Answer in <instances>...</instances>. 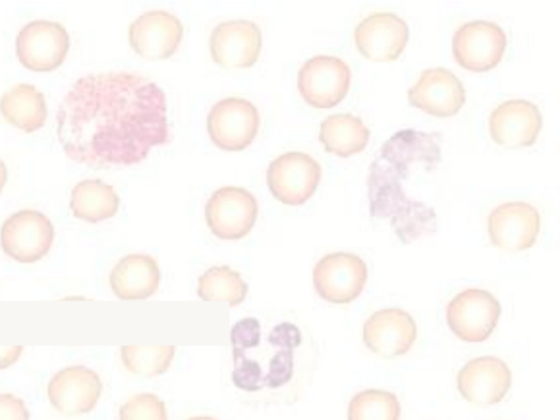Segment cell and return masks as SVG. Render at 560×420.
Returning a JSON list of instances; mask_svg holds the SVG:
<instances>
[{
  "label": "cell",
  "instance_id": "obj_1",
  "mask_svg": "<svg viewBox=\"0 0 560 420\" xmlns=\"http://www.w3.org/2000/svg\"><path fill=\"white\" fill-rule=\"evenodd\" d=\"M57 137L71 160L93 167L128 166L171 141L163 90L133 71L78 78L58 106Z\"/></svg>",
  "mask_w": 560,
  "mask_h": 420
},
{
  "label": "cell",
  "instance_id": "obj_2",
  "mask_svg": "<svg viewBox=\"0 0 560 420\" xmlns=\"http://www.w3.org/2000/svg\"><path fill=\"white\" fill-rule=\"evenodd\" d=\"M440 162V133L402 129L382 144L371 163L370 214L388 220L404 244L436 232L434 209L411 199L408 184L422 182L420 175L435 171Z\"/></svg>",
  "mask_w": 560,
  "mask_h": 420
},
{
  "label": "cell",
  "instance_id": "obj_3",
  "mask_svg": "<svg viewBox=\"0 0 560 420\" xmlns=\"http://www.w3.org/2000/svg\"><path fill=\"white\" fill-rule=\"evenodd\" d=\"M232 382L247 393L279 389L293 377L295 354L302 345L300 328L288 320L267 326L255 317L237 320L230 331Z\"/></svg>",
  "mask_w": 560,
  "mask_h": 420
},
{
  "label": "cell",
  "instance_id": "obj_4",
  "mask_svg": "<svg viewBox=\"0 0 560 420\" xmlns=\"http://www.w3.org/2000/svg\"><path fill=\"white\" fill-rule=\"evenodd\" d=\"M258 214L256 197L246 188L226 185L214 190L205 206V218L211 233L220 240L246 236Z\"/></svg>",
  "mask_w": 560,
  "mask_h": 420
},
{
  "label": "cell",
  "instance_id": "obj_5",
  "mask_svg": "<svg viewBox=\"0 0 560 420\" xmlns=\"http://www.w3.org/2000/svg\"><path fill=\"white\" fill-rule=\"evenodd\" d=\"M54 236L55 229L47 215L34 209H21L4 220L0 244L13 260L34 264L48 254Z\"/></svg>",
  "mask_w": 560,
  "mask_h": 420
},
{
  "label": "cell",
  "instance_id": "obj_6",
  "mask_svg": "<svg viewBox=\"0 0 560 420\" xmlns=\"http://www.w3.org/2000/svg\"><path fill=\"white\" fill-rule=\"evenodd\" d=\"M320 178L319 163L301 151L278 155L269 163L266 174L272 196L289 206L306 202L315 192Z\"/></svg>",
  "mask_w": 560,
  "mask_h": 420
},
{
  "label": "cell",
  "instance_id": "obj_7",
  "mask_svg": "<svg viewBox=\"0 0 560 420\" xmlns=\"http://www.w3.org/2000/svg\"><path fill=\"white\" fill-rule=\"evenodd\" d=\"M260 124L257 107L247 98L228 96L214 103L207 116L212 142L226 151H240L255 139Z\"/></svg>",
  "mask_w": 560,
  "mask_h": 420
},
{
  "label": "cell",
  "instance_id": "obj_8",
  "mask_svg": "<svg viewBox=\"0 0 560 420\" xmlns=\"http://www.w3.org/2000/svg\"><path fill=\"white\" fill-rule=\"evenodd\" d=\"M368 280L364 260L348 252L323 256L313 269V285L323 300L334 304H348L362 293Z\"/></svg>",
  "mask_w": 560,
  "mask_h": 420
},
{
  "label": "cell",
  "instance_id": "obj_9",
  "mask_svg": "<svg viewBox=\"0 0 560 420\" xmlns=\"http://www.w3.org/2000/svg\"><path fill=\"white\" fill-rule=\"evenodd\" d=\"M351 82L347 62L336 56L315 55L298 71V89L303 100L316 108H330L343 100Z\"/></svg>",
  "mask_w": 560,
  "mask_h": 420
},
{
  "label": "cell",
  "instance_id": "obj_10",
  "mask_svg": "<svg viewBox=\"0 0 560 420\" xmlns=\"http://www.w3.org/2000/svg\"><path fill=\"white\" fill-rule=\"evenodd\" d=\"M69 47L66 27L51 20H33L23 25L15 37L16 57L32 71L47 72L58 68Z\"/></svg>",
  "mask_w": 560,
  "mask_h": 420
},
{
  "label": "cell",
  "instance_id": "obj_11",
  "mask_svg": "<svg viewBox=\"0 0 560 420\" xmlns=\"http://www.w3.org/2000/svg\"><path fill=\"white\" fill-rule=\"evenodd\" d=\"M501 305L490 292L469 288L446 305L445 317L451 330L466 342L487 340L499 322Z\"/></svg>",
  "mask_w": 560,
  "mask_h": 420
},
{
  "label": "cell",
  "instance_id": "obj_12",
  "mask_svg": "<svg viewBox=\"0 0 560 420\" xmlns=\"http://www.w3.org/2000/svg\"><path fill=\"white\" fill-rule=\"evenodd\" d=\"M506 47V35L502 27L487 20H475L462 24L452 38L455 60L463 68L488 71L502 59Z\"/></svg>",
  "mask_w": 560,
  "mask_h": 420
},
{
  "label": "cell",
  "instance_id": "obj_13",
  "mask_svg": "<svg viewBox=\"0 0 560 420\" xmlns=\"http://www.w3.org/2000/svg\"><path fill=\"white\" fill-rule=\"evenodd\" d=\"M183 35L184 26L179 18L163 9L144 11L128 27L131 48L148 60L171 57L177 50Z\"/></svg>",
  "mask_w": 560,
  "mask_h": 420
},
{
  "label": "cell",
  "instance_id": "obj_14",
  "mask_svg": "<svg viewBox=\"0 0 560 420\" xmlns=\"http://www.w3.org/2000/svg\"><path fill=\"white\" fill-rule=\"evenodd\" d=\"M262 45L258 24L246 19H232L218 23L209 36L212 60L229 69L248 68L260 54Z\"/></svg>",
  "mask_w": 560,
  "mask_h": 420
},
{
  "label": "cell",
  "instance_id": "obj_15",
  "mask_svg": "<svg viewBox=\"0 0 560 420\" xmlns=\"http://www.w3.org/2000/svg\"><path fill=\"white\" fill-rule=\"evenodd\" d=\"M487 230L495 247L505 252L526 250L536 243L540 215L537 208L528 202H503L488 215Z\"/></svg>",
  "mask_w": 560,
  "mask_h": 420
},
{
  "label": "cell",
  "instance_id": "obj_16",
  "mask_svg": "<svg viewBox=\"0 0 560 420\" xmlns=\"http://www.w3.org/2000/svg\"><path fill=\"white\" fill-rule=\"evenodd\" d=\"M102 390L100 375L84 365H70L59 370L47 385V396L51 406L68 417L91 412Z\"/></svg>",
  "mask_w": 560,
  "mask_h": 420
},
{
  "label": "cell",
  "instance_id": "obj_17",
  "mask_svg": "<svg viewBox=\"0 0 560 420\" xmlns=\"http://www.w3.org/2000/svg\"><path fill=\"white\" fill-rule=\"evenodd\" d=\"M457 388L462 397L477 406L500 402L512 384L508 364L492 355L469 360L457 373Z\"/></svg>",
  "mask_w": 560,
  "mask_h": 420
},
{
  "label": "cell",
  "instance_id": "obj_18",
  "mask_svg": "<svg viewBox=\"0 0 560 420\" xmlns=\"http://www.w3.org/2000/svg\"><path fill=\"white\" fill-rule=\"evenodd\" d=\"M362 337L371 352L393 359L411 349L417 338V325L411 315L400 308H382L365 320Z\"/></svg>",
  "mask_w": 560,
  "mask_h": 420
},
{
  "label": "cell",
  "instance_id": "obj_19",
  "mask_svg": "<svg viewBox=\"0 0 560 420\" xmlns=\"http://www.w3.org/2000/svg\"><path fill=\"white\" fill-rule=\"evenodd\" d=\"M358 50L369 60L383 62L397 59L408 40L406 22L393 12H375L354 28Z\"/></svg>",
  "mask_w": 560,
  "mask_h": 420
},
{
  "label": "cell",
  "instance_id": "obj_20",
  "mask_svg": "<svg viewBox=\"0 0 560 420\" xmlns=\"http://www.w3.org/2000/svg\"><path fill=\"white\" fill-rule=\"evenodd\" d=\"M409 103L438 117L455 115L466 101V91L460 80L448 69L434 67L424 69L408 90Z\"/></svg>",
  "mask_w": 560,
  "mask_h": 420
},
{
  "label": "cell",
  "instance_id": "obj_21",
  "mask_svg": "<svg viewBox=\"0 0 560 420\" xmlns=\"http://www.w3.org/2000/svg\"><path fill=\"white\" fill-rule=\"evenodd\" d=\"M541 126L542 117L537 105L523 98L500 103L489 116L491 138L509 149L534 144Z\"/></svg>",
  "mask_w": 560,
  "mask_h": 420
},
{
  "label": "cell",
  "instance_id": "obj_22",
  "mask_svg": "<svg viewBox=\"0 0 560 420\" xmlns=\"http://www.w3.org/2000/svg\"><path fill=\"white\" fill-rule=\"evenodd\" d=\"M160 280L158 261L147 254H128L121 257L109 273L113 293L124 301L151 298L158 291Z\"/></svg>",
  "mask_w": 560,
  "mask_h": 420
},
{
  "label": "cell",
  "instance_id": "obj_23",
  "mask_svg": "<svg viewBox=\"0 0 560 420\" xmlns=\"http://www.w3.org/2000/svg\"><path fill=\"white\" fill-rule=\"evenodd\" d=\"M0 113L9 124L33 132L44 126L48 112L44 94L35 85L22 82L2 94Z\"/></svg>",
  "mask_w": 560,
  "mask_h": 420
},
{
  "label": "cell",
  "instance_id": "obj_24",
  "mask_svg": "<svg viewBox=\"0 0 560 420\" xmlns=\"http://www.w3.org/2000/svg\"><path fill=\"white\" fill-rule=\"evenodd\" d=\"M119 202L114 186L100 178L82 179L71 190L70 208L73 215L90 223L113 218Z\"/></svg>",
  "mask_w": 560,
  "mask_h": 420
},
{
  "label": "cell",
  "instance_id": "obj_25",
  "mask_svg": "<svg viewBox=\"0 0 560 420\" xmlns=\"http://www.w3.org/2000/svg\"><path fill=\"white\" fill-rule=\"evenodd\" d=\"M318 138L327 152L347 158L364 150L370 130L358 116L332 114L320 122Z\"/></svg>",
  "mask_w": 560,
  "mask_h": 420
},
{
  "label": "cell",
  "instance_id": "obj_26",
  "mask_svg": "<svg viewBox=\"0 0 560 420\" xmlns=\"http://www.w3.org/2000/svg\"><path fill=\"white\" fill-rule=\"evenodd\" d=\"M247 292L240 272L229 266H212L198 278L197 294L202 301H228L232 308L245 300Z\"/></svg>",
  "mask_w": 560,
  "mask_h": 420
},
{
  "label": "cell",
  "instance_id": "obj_27",
  "mask_svg": "<svg viewBox=\"0 0 560 420\" xmlns=\"http://www.w3.org/2000/svg\"><path fill=\"white\" fill-rule=\"evenodd\" d=\"M175 350V346H121L120 357L127 371L153 377L168 370Z\"/></svg>",
  "mask_w": 560,
  "mask_h": 420
},
{
  "label": "cell",
  "instance_id": "obj_28",
  "mask_svg": "<svg viewBox=\"0 0 560 420\" xmlns=\"http://www.w3.org/2000/svg\"><path fill=\"white\" fill-rule=\"evenodd\" d=\"M400 412L396 395L382 389L362 390L348 405V420H399Z\"/></svg>",
  "mask_w": 560,
  "mask_h": 420
},
{
  "label": "cell",
  "instance_id": "obj_29",
  "mask_svg": "<svg viewBox=\"0 0 560 420\" xmlns=\"http://www.w3.org/2000/svg\"><path fill=\"white\" fill-rule=\"evenodd\" d=\"M118 420H167V411L158 395L138 393L120 406Z\"/></svg>",
  "mask_w": 560,
  "mask_h": 420
},
{
  "label": "cell",
  "instance_id": "obj_30",
  "mask_svg": "<svg viewBox=\"0 0 560 420\" xmlns=\"http://www.w3.org/2000/svg\"><path fill=\"white\" fill-rule=\"evenodd\" d=\"M0 420H30L24 400L11 393H0Z\"/></svg>",
  "mask_w": 560,
  "mask_h": 420
},
{
  "label": "cell",
  "instance_id": "obj_31",
  "mask_svg": "<svg viewBox=\"0 0 560 420\" xmlns=\"http://www.w3.org/2000/svg\"><path fill=\"white\" fill-rule=\"evenodd\" d=\"M23 346H0V370L13 365L23 352Z\"/></svg>",
  "mask_w": 560,
  "mask_h": 420
},
{
  "label": "cell",
  "instance_id": "obj_32",
  "mask_svg": "<svg viewBox=\"0 0 560 420\" xmlns=\"http://www.w3.org/2000/svg\"><path fill=\"white\" fill-rule=\"evenodd\" d=\"M8 171L4 162L0 159V194L7 183Z\"/></svg>",
  "mask_w": 560,
  "mask_h": 420
},
{
  "label": "cell",
  "instance_id": "obj_33",
  "mask_svg": "<svg viewBox=\"0 0 560 420\" xmlns=\"http://www.w3.org/2000/svg\"><path fill=\"white\" fill-rule=\"evenodd\" d=\"M186 420H219V419H217L214 417H210V416H199V417H191Z\"/></svg>",
  "mask_w": 560,
  "mask_h": 420
}]
</instances>
